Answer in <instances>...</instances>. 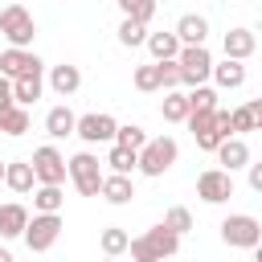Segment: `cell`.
<instances>
[{"label": "cell", "mask_w": 262, "mask_h": 262, "mask_svg": "<svg viewBox=\"0 0 262 262\" xmlns=\"http://www.w3.org/2000/svg\"><path fill=\"white\" fill-rule=\"evenodd\" d=\"M176 66H180V86H201V82H209L213 53H209V45H180Z\"/></svg>", "instance_id": "obj_7"}, {"label": "cell", "mask_w": 262, "mask_h": 262, "mask_svg": "<svg viewBox=\"0 0 262 262\" xmlns=\"http://www.w3.org/2000/svg\"><path fill=\"white\" fill-rule=\"evenodd\" d=\"M115 4L123 8V16H127V20H139V25H147V20L156 16V8H160L156 0H115Z\"/></svg>", "instance_id": "obj_29"}, {"label": "cell", "mask_w": 262, "mask_h": 262, "mask_svg": "<svg viewBox=\"0 0 262 262\" xmlns=\"http://www.w3.org/2000/svg\"><path fill=\"white\" fill-rule=\"evenodd\" d=\"M221 242L233 246V250H258L262 242V221L254 213H229L221 221Z\"/></svg>", "instance_id": "obj_4"}, {"label": "cell", "mask_w": 262, "mask_h": 262, "mask_svg": "<svg viewBox=\"0 0 262 262\" xmlns=\"http://www.w3.org/2000/svg\"><path fill=\"white\" fill-rule=\"evenodd\" d=\"M61 205H66L61 184H37L33 188V209L37 213H61Z\"/></svg>", "instance_id": "obj_21"}, {"label": "cell", "mask_w": 262, "mask_h": 262, "mask_svg": "<svg viewBox=\"0 0 262 262\" xmlns=\"http://www.w3.org/2000/svg\"><path fill=\"white\" fill-rule=\"evenodd\" d=\"M0 131L4 135H25L29 131V106H8V111H0Z\"/></svg>", "instance_id": "obj_26"}, {"label": "cell", "mask_w": 262, "mask_h": 262, "mask_svg": "<svg viewBox=\"0 0 262 262\" xmlns=\"http://www.w3.org/2000/svg\"><path fill=\"white\" fill-rule=\"evenodd\" d=\"M111 143H119V147H131V151H139L143 143H147V131L139 127V123H119L115 127V139Z\"/></svg>", "instance_id": "obj_27"}, {"label": "cell", "mask_w": 262, "mask_h": 262, "mask_svg": "<svg viewBox=\"0 0 262 262\" xmlns=\"http://www.w3.org/2000/svg\"><path fill=\"white\" fill-rule=\"evenodd\" d=\"M74 123H78V115H74L66 102L45 111V131H49V139H66V135H74Z\"/></svg>", "instance_id": "obj_19"}, {"label": "cell", "mask_w": 262, "mask_h": 262, "mask_svg": "<svg viewBox=\"0 0 262 262\" xmlns=\"http://www.w3.org/2000/svg\"><path fill=\"white\" fill-rule=\"evenodd\" d=\"M115 127H119L115 115H106V111H90V115H78L74 135H78L82 143H111V139H115Z\"/></svg>", "instance_id": "obj_8"}, {"label": "cell", "mask_w": 262, "mask_h": 262, "mask_svg": "<svg viewBox=\"0 0 262 262\" xmlns=\"http://www.w3.org/2000/svg\"><path fill=\"white\" fill-rule=\"evenodd\" d=\"M229 127H233V135H250V131H258V119L250 115V106H237V111H229Z\"/></svg>", "instance_id": "obj_34"}, {"label": "cell", "mask_w": 262, "mask_h": 262, "mask_svg": "<svg viewBox=\"0 0 262 262\" xmlns=\"http://www.w3.org/2000/svg\"><path fill=\"white\" fill-rule=\"evenodd\" d=\"M196 196H201L205 205L229 201V196H233V172H225V168H205V172L196 176Z\"/></svg>", "instance_id": "obj_11"}, {"label": "cell", "mask_w": 262, "mask_h": 262, "mask_svg": "<svg viewBox=\"0 0 262 262\" xmlns=\"http://www.w3.org/2000/svg\"><path fill=\"white\" fill-rule=\"evenodd\" d=\"M221 49H225V57L246 61V57H254L258 37H254V29H229V33H225V41H221Z\"/></svg>", "instance_id": "obj_15"}, {"label": "cell", "mask_w": 262, "mask_h": 262, "mask_svg": "<svg viewBox=\"0 0 262 262\" xmlns=\"http://www.w3.org/2000/svg\"><path fill=\"white\" fill-rule=\"evenodd\" d=\"M4 184L12 188V192H33L37 188V176H33V164L29 160H12V164H4Z\"/></svg>", "instance_id": "obj_18"}, {"label": "cell", "mask_w": 262, "mask_h": 262, "mask_svg": "<svg viewBox=\"0 0 262 262\" xmlns=\"http://www.w3.org/2000/svg\"><path fill=\"white\" fill-rule=\"evenodd\" d=\"M127 229L123 225H106L102 233H98V250L106 254V258H119V254H127Z\"/></svg>", "instance_id": "obj_22"}, {"label": "cell", "mask_w": 262, "mask_h": 262, "mask_svg": "<svg viewBox=\"0 0 262 262\" xmlns=\"http://www.w3.org/2000/svg\"><path fill=\"white\" fill-rule=\"evenodd\" d=\"M156 70H160V90H176V86H180V66H176V57L156 61Z\"/></svg>", "instance_id": "obj_35"}, {"label": "cell", "mask_w": 262, "mask_h": 262, "mask_svg": "<svg viewBox=\"0 0 262 262\" xmlns=\"http://www.w3.org/2000/svg\"><path fill=\"white\" fill-rule=\"evenodd\" d=\"M147 41V25H139V20H119V45H127V49H135V45H143Z\"/></svg>", "instance_id": "obj_30"}, {"label": "cell", "mask_w": 262, "mask_h": 262, "mask_svg": "<svg viewBox=\"0 0 262 262\" xmlns=\"http://www.w3.org/2000/svg\"><path fill=\"white\" fill-rule=\"evenodd\" d=\"M164 225H168V229H172L176 237H184V233L192 229V213H188L184 205H172V209L164 213Z\"/></svg>", "instance_id": "obj_32"}, {"label": "cell", "mask_w": 262, "mask_h": 262, "mask_svg": "<svg viewBox=\"0 0 262 262\" xmlns=\"http://www.w3.org/2000/svg\"><path fill=\"white\" fill-rule=\"evenodd\" d=\"M246 168H250V188L262 192V164H246Z\"/></svg>", "instance_id": "obj_37"}, {"label": "cell", "mask_w": 262, "mask_h": 262, "mask_svg": "<svg viewBox=\"0 0 262 262\" xmlns=\"http://www.w3.org/2000/svg\"><path fill=\"white\" fill-rule=\"evenodd\" d=\"M49 86H53V94L70 98V94L82 86V70H78V66H70V61H61V66H49Z\"/></svg>", "instance_id": "obj_17"}, {"label": "cell", "mask_w": 262, "mask_h": 262, "mask_svg": "<svg viewBox=\"0 0 262 262\" xmlns=\"http://www.w3.org/2000/svg\"><path fill=\"white\" fill-rule=\"evenodd\" d=\"M0 184H4V164H0Z\"/></svg>", "instance_id": "obj_39"}, {"label": "cell", "mask_w": 262, "mask_h": 262, "mask_svg": "<svg viewBox=\"0 0 262 262\" xmlns=\"http://www.w3.org/2000/svg\"><path fill=\"white\" fill-rule=\"evenodd\" d=\"M0 74L4 78H45V61L33 49H4L0 53Z\"/></svg>", "instance_id": "obj_10"}, {"label": "cell", "mask_w": 262, "mask_h": 262, "mask_svg": "<svg viewBox=\"0 0 262 262\" xmlns=\"http://www.w3.org/2000/svg\"><path fill=\"white\" fill-rule=\"evenodd\" d=\"M41 78H12V102L16 106H33L37 98H41Z\"/></svg>", "instance_id": "obj_24"}, {"label": "cell", "mask_w": 262, "mask_h": 262, "mask_svg": "<svg viewBox=\"0 0 262 262\" xmlns=\"http://www.w3.org/2000/svg\"><path fill=\"white\" fill-rule=\"evenodd\" d=\"M106 164H111V172H123V176H131V172H135V151H131V147H119V143H111V151H106Z\"/></svg>", "instance_id": "obj_31"}, {"label": "cell", "mask_w": 262, "mask_h": 262, "mask_svg": "<svg viewBox=\"0 0 262 262\" xmlns=\"http://www.w3.org/2000/svg\"><path fill=\"white\" fill-rule=\"evenodd\" d=\"M25 221H29V209L20 201L0 205V237H20L25 233Z\"/></svg>", "instance_id": "obj_20"}, {"label": "cell", "mask_w": 262, "mask_h": 262, "mask_svg": "<svg viewBox=\"0 0 262 262\" xmlns=\"http://www.w3.org/2000/svg\"><path fill=\"white\" fill-rule=\"evenodd\" d=\"M184 98H188V111H217V106H221V102H217V90L205 86V82H201V86H188Z\"/></svg>", "instance_id": "obj_28"}, {"label": "cell", "mask_w": 262, "mask_h": 262, "mask_svg": "<svg viewBox=\"0 0 262 262\" xmlns=\"http://www.w3.org/2000/svg\"><path fill=\"white\" fill-rule=\"evenodd\" d=\"M176 41L180 45H205V37H209V20L201 16V12H184L180 20H176Z\"/></svg>", "instance_id": "obj_14"}, {"label": "cell", "mask_w": 262, "mask_h": 262, "mask_svg": "<svg viewBox=\"0 0 262 262\" xmlns=\"http://www.w3.org/2000/svg\"><path fill=\"white\" fill-rule=\"evenodd\" d=\"M29 164H33L37 184H66V156H61L53 143H41Z\"/></svg>", "instance_id": "obj_9"}, {"label": "cell", "mask_w": 262, "mask_h": 262, "mask_svg": "<svg viewBox=\"0 0 262 262\" xmlns=\"http://www.w3.org/2000/svg\"><path fill=\"white\" fill-rule=\"evenodd\" d=\"M176 156H180V143H176L172 135H156V139H147V143L135 151V168L156 180V176H164V172L176 164Z\"/></svg>", "instance_id": "obj_2"}, {"label": "cell", "mask_w": 262, "mask_h": 262, "mask_svg": "<svg viewBox=\"0 0 262 262\" xmlns=\"http://www.w3.org/2000/svg\"><path fill=\"white\" fill-rule=\"evenodd\" d=\"M164 262H168V258H164Z\"/></svg>", "instance_id": "obj_40"}, {"label": "cell", "mask_w": 262, "mask_h": 262, "mask_svg": "<svg viewBox=\"0 0 262 262\" xmlns=\"http://www.w3.org/2000/svg\"><path fill=\"white\" fill-rule=\"evenodd\" d=\"M66 176L74 180V188L82 196H98V184H102V164L94 151H78L66 160Z\"/></svg>", "instance_id": "obj_6"}, {"label": "cell", "mask_w": 262, "mask_h": 262, "mask_svg": "<svg viewBox=\"0 0 262 262\" xmlns=\"http://www.w3.org/2000/svg\"><path fill=\"white\" fill-rule=\"evenodd\" d=\"M160 115H164L168 123H184V119H188V98H184L180 90H164V102H160Z\"/></svg>", "instance_id": "obj_25"}, {"label": "cell", "mask_w": 262, "mask_h": 262, "mask_svg": "<svg viewBox=\"0 0 262 262\" xmlns=\"http://www.w3.org/2000/svg\"><path fill=\"white\" fill-rule=\"evenodd\" d=\"M209 78H213L221 90H237V86H246V61H233V57H225V61H213Z\"/></svg>", "instance_id": "obj_16"}, {"label": "cell", "mask_w": 262, "mask_h": 262, "mask_svg": "<svg viewBox=\"0 0 262 262\" xmlns=\"http://www.w3.org/2000/svg\"><path fill=\"white\" fill-rule=\"evenodd\" d=\"M0 262H16V258H12V254H8L4 246H0Z\"/></svg>", "instance_id": "obj_38"}, {"label": "cell", "mask_w": 262, "mask_h": 262, "mask_svg": "<svg viewBox=\"0 0 262 262\" xmlns=\"http://www.w3.org/2000/svg\"><path fill=\"white\" fill-rule=\"evenodd\" d=\"M61 213H33L29 221H25V246L33 250V254H45V250H53V242L61 237Z\"/></svg>", "instance_id": "obj_5"}, {"label": "cell", "mask_w": 262, "mask_h": 262, "mask_svg": "<svg viewBox=\"0 0 262 262\" xmlns=\"http://www.w3.org/2000/svg\"><path fill=\"white\" fill-rule=\"evenodd\" d=\"M0 37L12 45V49H29L33 37H37V20L25 4H8L0 8Z\"/></svg>", "instance_id": "obj_3"}, {"label": "cell", "mask_w": 262, "mask_h": 262, "mask_svg": "<svg viewBox=\"0 0 262 262\" xmlns=\"http://www.w3.org/2000/svg\"><path fill=\"white\" fill-rule=\"evenodd\" d=\"M213 156H217V164H221L225 172H237V168L250 164V143H246L242 135H229V139H221V143L213 147Z\"/></svg>", "instance_id": "obj_12"}, {"label": "cell", "mask_w": 262, "mask_h": 262, "mask_svg": "<svg viewBox=\"0 0 262 262\" xmlns=\"http://www.w3.org/2000/svg\"><path fill=\"white\" fill-rule=\"evenodd\" d=\"M98 196H102L106 205H127V201L135 196V184H131V176H123V172H102Z\"/></svg>", "instance_id": "obj_13"}, {"label": "cell", "mask_w": 262, "mask_h": 262, "mask_svg": "<svg viewBox=\"0 0 262 262\" xmlns=\"http://www.w3.org/2000/svg\"><path fill=\"white\" fill-rule=\"evenodd\" d=\"M180 250V237L160 221V225H151V229H143L139 237H131L127 242V254L135 258V262H164V258H172Z\"/></svg>", "instance_id": "obj_1"}, {"label": "cell", "mask_w": 262, "mask_h": 262, "mask_svg": "<svg viewBox=\"0 0 262 262\" xmlns=\"http://www.w3.org/2000/svg\"><path fill=\"white\" fill-rule=\"evenodd\" d=\"M131 82H135V90H143V94H151V90H160V70H156V61H151V66H139Z\"/></svg>", "instance_id": "obj_33"}, {"label": "cell", "mask_w": 262, "mask_h": 262, "mask_svg": "<svg viewBox=\"0 0 262 262\" xmlns=\"http://www.w3.org/2000/svg\"><path fill=\"white\" fill-rule=\"evenodd\" d=\"M143 45L151 49V57H156V61H168V57H176V53H180L176 33H147V41H143Z\"/></svg>", "instance_id": "obj_23"}, {"label": "cell", "mask_w": 262, "mask_h": 262, "mask_svg": "<svg viewBox=\"0 0 262 262\" xmlns=\"http://www.w3.org/2000/svg\"><path fill=\"white\" fill-rule=\"evenodd\" d=\"M8 106H12V78L0 74V111H8Z\"/></svg>", "instance_id": "obj_36"}]
</instances>
